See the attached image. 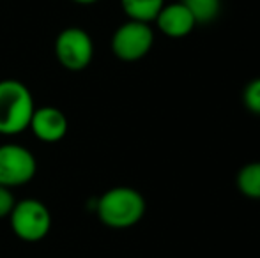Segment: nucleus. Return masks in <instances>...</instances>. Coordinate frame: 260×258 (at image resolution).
Segmentation results:
<instances>
[{"instance_id":"nucleus-14","label":"nucleus","mask_w":260,"mask_h":258,"mask_svg":"<svg viewBox=\"0 0 260 258\" xmlns=\"http://www.w3.org/2000/svg\"><path fill=\"white\" fill-rule=\"evenodd\" d=\"M75 4H80V6H92V4H98L100 0H71Z\"/></svg>"},{"instance_id":"nucleus-11","label":"nucleus","mask_w":260,"mask_h":258,"mask_svg":"<svg viewBox=\"0 0 260 258\" xmlns=\"http://www.w3.org/2000/svg\"><path fill=\"white\" fill-rule=\"evenodd\" d=\"M195 23H212L221 13V0H181Z\"/></svg>"},{"instance_id":"nucleus-13","label":"nucleus","mask_w":260,"mask_h":258,"mask_svg":"<svg viewBox=\"0 0 260 258\" xmlns=\"http://www.w3.org/2000/svg\"><path fill=\"white\" fill-rule=\"evenodd\" d=\"M14 203H16V200H14L13 191H11L9 188L0 186V219H2V217H9Z\"/></svg>"},{"instance_id":"nucleus-6","label":"nucleus","mask_w":260,"mask_h":258,"mask_svg":"<svg viewBox=\"0 0 260 258\" xmlns=\"http://www.w3.org/2000/svg\"><path fill=\"white\" fill-rule=\"evenodd\" d=\"M38 172V161L27 147L18 143L0 145V186L20 188L28 184Z\"/></svg>"},{"instance_id":"nucleus-1","label":"nucleus","mask_w":260,"mask_h":258,"mask_svg":"<svg viewBox=\"0 0 260 258\" xmlns=\"http://www.w3.org/2000/svg\"><path fill=\"white\" fill-rule=\"evenodd\" d=\"M147 209L144 195L129 186H117L105 191L96 202V214L108 228L124 230L140 223Z\"/></svg>"},{"instance_id":"nucleus-8","label":"nucleus","mask_w":260,"mask_h":258,"mask_svg":"<svg viewBox=\"0 0 260 258\" xmlns=\"http://www.w3.org/2000/svg\"><path fill=\"white\" fill-rule=\"evenodd\" d=\"M154 23H156L157 30L170 39L186 38V35L191 34L193 28L197 27L191 13L186 9V6L182 2L165 4L163 9H161L159 14L156 16Z\"/></svg>"},{"instance_id":"nucleus-2","label":"nucleus","mask_w":260,"mask_h":258,"mask_svg":"<svg viewBox=\"0 0 260 258\" xmlns=\"http://www.w3.org/2000/svg\"><path fill=\"white\" fill-rule=\"evenodd\" d=\"M34 97L20 80H0V134L16 136L30 126Z\"/></svg>"},{"instance_id":"nucleus-9","label":"nucleus","mask_w":260,"mask_h":258,"mask_svg":"<svg viewBox=\"0 0 260 258\" xmlns=\"http://www.w3.org/2000/svg\"><path fill=\"white\" fill-rule=\"evenodd\" d=\"M163 6L165 0H120V7L127 20L142 23H152Z\"/></svg>"},{"instance_id":"nucleus-7","label":"nucleus","mask_w":260,"mask_h":258,"mask_svg":"<svg viewBox=\"0 0 260 258\" xmlns=\"http://www.w3.org/2000/svg\"><path fill=\"white\" fill-rule=\"evenodd\" d=\"M28 129H32L34 136L39 141L57 143V141L64 140V136L68 134L69 122L60 108L41 106V108H36L34 114H32Z\"/></svg>"},{"instance_id":"nucleus-4","label":"nucleus","mask_w":260,"mask_h":258,"mask_svg":"<svg viewBox=\"0 0 260 258\" xmlns=\"http://www.w3.org/2000/svg\"><path fill=\"white\" fill-rule=\"evenodd\" d=\"M110 46H112V53L119 60L138 62L147 57L154 46V30L151 23L127 20L113 32Z\"/></svg>"},{"instance_id":"nucleus-10","label":"nucleus","mask_w":260,"mask_h":258,"mask_svg":"<svg viewBox=\"0 0 260 258\" xmlns=\"http://www.w3.org/2000/svg\"><path fill=\"white\" fill-rule=\"evenodd\" d=\"M236 186L246 198L260 200V161H251L241 166L236 175Z\"/></svg>"},{"instance_id":"nucleus-12","label":"nucleus","mask_w":260,"mask_h":258,"mask_svg":"<svg viewBox=\"0 0 260 258\" xmlns=\"http://www.w3.org/2000/svg\"><path fill=\"white\" fill-rule=\"evenodd\" d=\"M243 104L251 115L260 117V78H253L243 89Z\"/></svg>"},{"instance_id":"nucleus-5","label":"nucleus","mask_w":260,"mask_h":258,"mask_svg":"<svg viewBox=\"0 0 260 258\" xmlns=\"http://www.w3.org/2000/svg\"><path fill=\"white\" fill-rule=\"evenodd\" d=\"M53 52L62 67L71 72H80L92 62L94 43L87 30L80 27H68L55 38Z\"/></svg>"},{"instance_id":"nucleus-3","label":"nucleus","mask_w":260,"mask_h":258,"mask_svg":"<svg viewBox=\"0 0 260 258\" xmlns=\"http://www.w3.org/2000/svg\"><path fill=\"white\" fill-rule=\"evenodd\" d=\"M11 230L25 242H39L50 234L52 214L48 207L36 198H25L14 203L9 214Z\"/></svg>"}]
</instances>
